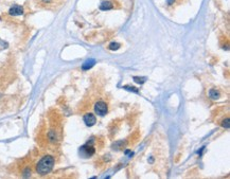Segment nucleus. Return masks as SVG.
<instances>
[{"instance_id": "f8f14e48", "label": "nucleus", "mask_w": 230, "mask_h": 179, "mask_svg": "<svg viewBox=\"0 0 230 179\" xmlns=\"http://www.w3.org/2000/svg\"><path fill=\"white\" fill-rule=\"evenodd\" d=\"M223 126L226 127V128H229V119L224 120V122H223Z\"/></svg>"}, {"instance_id": "ddd939ff", "label": "nucleus", "mask_w": 230, "mask_h": 179, "mask_svg": "<svg viewBox=\"0 0 230 179\" xmlns=\"http://www.w3.org/2000/svg\"><path fill=\"white\" fill-rule=\"evenodd\" d=\"M175 0H168V4H173Z\"/></svg>"}, {"instance_id": "6e6552de", "label": "nucleus", "mask_w": 230, "mask_h": 179, "mask_svg": "<svg viewBox=\"0 0 230 179\" xmlns=\"http://www.w3.org/2000/svg\"><path fill=\"white\" fill-rule=\"evenodd\" d=\"M209 96H210V98H212V99H219V96H220V93H219V91H216L215 89H211V90L209 91Z\"/></svg>"}, {"instance_id": "7ed1b4c3", "label": "nucleus", "mask_w": 230, "mask_h": 179, "mask_svg": "<svg viewBox=\"0 0 230 179\" xmlns=\"http://www.w3.org/2000/svg\"><path fill=\"white\" fill-rule=\"evenodd\" d=\"M107 110H108V108H107V104L103 102V101H99V102L95 103L94 105V111L97 115L99 116H105L107 113Z\"/></svg>"}, {"instance_id": "9b49d317", "label": "nucleus", "mask_w": 230, "mask_h": 179, "mask_svg": "<svg viewBox=\"0 0 230 179\" xmlns=\"http://www.w3.org/2000/svg\"><path fill=\"white\" fill-rule=\"evenodd\" d=\"M124 88H126L127 90L129 91H134V92H138V90H137V88H135V87H131V86H125Z\"/></svg>"}, {"instance_id": "423d86ee", "label": "nucleus", "mask_w": 230, "mask_h": 179, "mask_svg": "<svg viewBox=\"0 0 230 179\" xmlns=\"http://www.w3.org/2000/svg\"><path fill=\"white\" fill-rule=\"evenodd\" d=\"M94 64H95L94 59H88L82 65V69L83 70H89L90 68H92V67L94 66Z\"/></svg>"}, {"instance_id": "39448f33", "label": "nucleus", "mask_w": 230, "mask_h": 179, "mask_svg": "<svg viewBox=\"0 0 230 179\" xmlns=\"http://www.w3.org/2000/svg\"><path fill=\"white\" fill-rule=\"evenodd\" d=\"M9 14H10V15H12V16L23 15V6H12V8L10 9V11H9Z\"/></svg>"}, {"instance_id": "1a4fd4ad", "label": "nucleus", "mask_w": 230, "mask_h": 179, "mask_svg": "<svg viewBox=\"0 0 230 179\" xmlns=\"http://www.w3.org/2000/svg\"><path fill=\"white\" fill-rule=\"evenodd\" d=\"M145 77H139V76H135L134 77V81L136 82V83H138V84H143L144 82H145Z\"/></svg>"}, {"instance_id": "9d476101", "label": "nucleus", "mask_w": 230, "mask_h": 179, "mask_svg": "<svg viewBox=\"0 0 230 179\" xmlns=\"http://www.w3.org/2000/svg\"><path fill=\"white\" fill-rule=\"evenodd\" d=\"M119 48H120V43H111L109 45V49L111 50H118Z\"/></svg>"}, {"instance_id": "20e7f679", "label": "nucleus", "mask_w": 230, "mask_h": 179, "mask_svg": "<svg viewBox=\"0 0 230 179\" xmlns=\"http://www.w3.org/2000/svg\"><path fill=\"white\" fill-rule=\"evenodd\" d=\"M83 119H84V122L87 126H94L95 122H97V119H95L94 115H92V113H86Z\"/></svg>"}, {"instance_id": "f03ea898", "label": "nucleus", "mask_w": 230, "mask_h": 179, "mask_svg": "<svg viewBox=\"0 0 230 179\" xmlns=\"http://www.w3.org/2000/svg\"><path fill=\"white\" fill-rule=\"evenodd\" d=\"M92 142H94L92 140L90 142H87L86 144L83 145V146L80 148V154L82 155L84 158H88V157L92 156V155L94 154L95 151H94V147L91 145Z\"/></svg>"}, {"instance_id": "f257e3e1", "label": "nucleus", "mask_w": 230, "mask_h": 179, "mask_svg": "<svg viewBox=\"0 0 230 179\" xmlns=\"http://www.w3.org/2000/svg\"><path fill=\"white\" fill-rule=\"evenodd\" d=\"M53 165H54V158L50 155H47L38 161L37 165H36V172L40 175H47L48 173L52 171Z\"/></svg>"}, {"instance_id": "0eeeda50", "label": "nucleus", "mask_w": 230, "mask_h": 179, "mask_svg": "<svg viewBox=\"0 0 230 179\" xmlns=\"http://www.w3.org/2000/svg\"><path fill=\"white\" fill-rule=\"evenodd\" d=\"M100 9L102 11H107V10H111L112 9V4L109 1H104L102 2V4L100 6Z\"/></svg>"}]
</instances>
